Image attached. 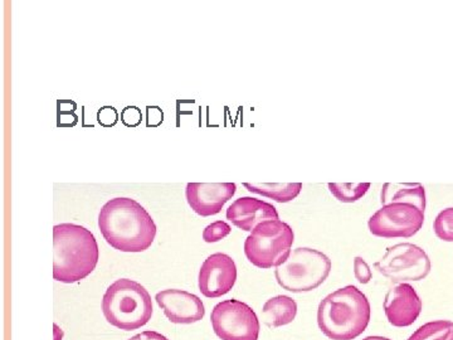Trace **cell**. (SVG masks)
Here are the masks:
<instances>
[{"label": "cell", "mask_w": 453, "mask_h": 340, "mask_svg": "<svg viewBox=\"0 0 453 340\" xmlns=\"http://www.w3.org/2000/svg\"><path fill=\"white\" fill-rule=\"evenodd\" d=\"M374 267L391 283L399 285L427 278L430 272V260L425 249L404 242L388 247L385 255L374 264Z\"/></svg>", "instance_id": "7"}, {"label": "cell", "mask_w": 453, "mask_h": 340, "mask_svg": "<svg viewBox=\"0 0 453 340\" xmlns=\"http://www.w3.org/2000/svg\"><path fill=\"white\" fill-rule=\"evenodd\" d=\"M226 220L234 226L252 232L256 227L265 221L280 220L275 205L262 199L242 197L233 202L226 210Z\"/></svg>", "instance_id": "14"}, {"label": "cell", "mask_w": 453, "mask_h": 340, "mask_svg": "<svg viewBox=\"0 0 453 340\" xmlns=\"http://www.w3.org/2000/svg\"><path fill=\"white\" fill-rule=\"evenodd\" d=\"M120 119L126 128H137L139 125L142 124L144 118H142V110L137 106H126L121 111Z\"/></svg>", "instance_id": "23"}, {"label": "cell", "mask_w": 453, "mask_h": 340, "mask_svg": "<svg viewBox=\"0 0 453 340\" xmlns=\"http://www.w3.org/2000/svg\"><path fill=\"white\" fill-rule=\"evenodd\" d=\"M129 340H168V338H165L164 335L153 332V330H147V332H142L140 334L132 336Z\"/></svg>", "instance_id": "26"}, {"label": "cell", "mask_w": 453, "mask_h": 340, "mask_svg": "<svg viewBox=\"0 0 453 340\" xmlns=\"http://www.w3.org/2000/svg\"><path fill=\"white\" fill-rule=\"evenodd\" d=\"M164 121V113L159 106H147V128H158Z\"/></svg>", "instance_id": "25"}, {"label": "cell", "mask_w": 453, "mask_h": 340, "mask_svg": "<svg viewBox=\"0 0 453 340\" xmlns=\"http://www.w3.org/2000/svg\"><path fill=\"white\" fill-rule=\"evenodd\" d=\"M55 330H56V332H55V335H56V340L62 339V336H63L62 330H61V329L58 328V327H57L56 324H55Z\"/></svg>", "instance_id": "27"}, {"label": "cell", "mask_w": 453, "mask_h": 340, "mask_svg": "<svg viewBox=\"0 0 453 340\" xmlns=\"http://www.w3.org/2000/svg\"><path fill=\"white\" fill-rule=\"evenodd\" d=\"M422 307L420 298L409 283L396 285L385 296V317L396 328L411 327L420 315Z\"/></svg>", "instance_id": "12"}, {"label": "cell", "mask_w": 453, "mask_h": 340, "mask_svg": "<svg viewBox=\"0 0 453 340\" xmlns=\"http://www.w3.org/2000/svg\"><path fill=\"white\" fill-rule=\"evenodd\" d=\"M102 312L113 327L125 332L136 330L147 325L153 317L151 296L142 283L120 278L103 295Z\"/></svg>", "instance_id": "4"}, {"label": "cell", "mask_w": 453, "mask_h": 340, "mask_svg": "<svg viewBox=\"0 0 453 340\" xmlns=\"http://www.w3.org/2000/svg\"><path fill=\"white\" fill-rule=\"evenodd\" d=\"M119 113L113 106H103L97 113V121L103 128H113L119 123Z\"/></svg>", "instance_id": "24"}, {"label": "cell", "mask_w": 453, "mask_h": 340, "mask_svg": "<svg viewBox=\"0 0 453 340\" xmlns=\"http://www.w3.org/2000/svg\"><path fill=\"white\" fill-rule=\"evenodd\" d=\"M237 192L234 183H188L185 197L197 215H218L224 204Z\"/></svg>", "instance_id": "11"}, {"label": "cell", "mask_w": 453, "mask_h": 340, "mask_svg": "<svg viewBox=\"0 0 453 340\" xmlns=\"http://www.w3.org/2000/svg\"><path fill=\"white\" fill-rule=\"evenodd\" d=\"M354 276L362 285L370 283V280L373 278V272L368 262L360 256H357L354 259Z\"/></svg>", "instance_id": "22"}, {"label": "cell", "mask_w": 453, "mask_h": 340, "mask_svg": "<svg viewBox=\"0 0 453 340\" xmlns=\"http://www.w3.org/2000/svg\"><path fill=\"white\" fill-rule=\"evenodd\" d=\"M372 317L368 298L354 285L323 298L317 309V324L331 340H354L362 335Z\"/></svg>", "instance_id": "3"}, {"label": "cell", "mask_w": 453, "mask_h": 340, "mask_svg": "<svg viewBox=\"0 0 453 340\" xmlns=\"http://www.w3.org/2000/svg\"><path fill=\"white\" fill-rule=\"evenodd\" d=\"M262 312L268 328H280L294 322L297 315V304L289 296L278 295L266 301Z\"/></svg>", "instance_id": "15"}, {"label": "cell", "mask_w": 453, "mask_h": 340, "mask_svg": "<svg viewBox=\"0 0 453 340\" xmlns=\"http://www.w3.org/2000/svg\"><path fill=\"white\" fill-rule=\"evenodd\" d=\"M237 281V266L231 256L217 252L204 261L198 285L205 298L215 299L228 294Z\"/></svg>", "instance_id": "10"}, {"label": "cell", "mask_w": 453, "mask_h": 340, "mask_svg": "<svg viewBox=\"0 0 453 340\" xmlns=\"http://www.w3.org/2000/svg\"><path fill=\"white\" fill-rule=\"evenodd\" d=\"M294 239V230L286 222H262L246 238L244 255L256 267L276 268L289 259Z\"/></svg>", "instance_id": "6"}, {"label": "cell", "mask_w": 453, "mask_h": 340, "mask_svg": "<svg viewBox=\"0 0 453 340\" xmlns=\"http://www.w3.org/2000/svg\"><path fill=\"white\" fill-rule=\"evenodd\" d=\"M437 237L445 242H453V208H446L438 213L433 223Z\"/></svg>", "instance_id": "20"}, {"label": "cell", "mask_w": 453, "mask_h": 340, "mask_svg": "<svg viewBox=\"0 0 453 340\" xmlns=\"http://www.w3.org/2000/svg\"><path fill=\"white\" fill-rule=\"evenodd\" d=\"M328 187L339 202L354 203L368 193L370 183H328Z\"/></svg>", "instance_id": "19"}, {"label": "cell", "mask_w": 453, "mask_h": 340, "mask_svg": "<svg viewBox=\"0 0 453 340\" xmlns=\"http://www.w3.org/2000/svg\"><path fill=\"white\" fill-rule=\"evenodd\" d=\"M425 223V212L411 203L384 204L368 222L369 231L382 238H409Z\"/></svg>", "instance_id": "9"}, {"label": "cell", "mask_w": 453, "mask_h": 340, "mask_svg": "<svg viewBox=\"0 0 453 340\" xmlns=\"http://www.w3.org/2000/svg\"><path fill=\"white\" fill-rule=\"evenodd\" d=\"M408 340H453V322H430L417 329Z\"/></svg>", "instance_id": "18"}, {"label": "cell", "mask_w": 453, "mask_h": 340, "mask_svg": "<svg viewBox=\"0 0 453 340\" xmlns=\"http://www.w3.org/2000/svg\"><path fill=\"white\" fill-rule=\"evenodd\" d=\"M382 204L411 203L419 210H425V191L422 184H391L386 183L382 189Z\"/></svg>", "instance_id": "16"}, {"label": "cell", "mask_w": 453, "mask_h": 340, "mask_svg": "<svg viewBox=\"0 0 453 340\" xmlns=\"http://www.w3.org/2000/svg\"><path fill=\"white\" fill-rule=\"evenodd\" d=\"M100 252L93 233L85 227L62 223L53 227V278L79 283L96 268Z\"/></svg>", "instance_id": "2"}, {"label": "cell", "mask_w": 453, "mask_h": 340, "mask_svg": "<svg viewBox=\"0 0 453 340\" xmlns=\"http://www.w3.org/2000/svg\"><path fill=\"white\" fill-rule=\"evenodd\" d=\"M232 232L231 226L224 221H215L205 227L203 231V239L207 244L219 242Z\"/></svg>", "instance_id": "21"}, {"label": "cell", "mask_w": 453, "mask_h": 340, "mask_svg": "<svg viewBox=\"0 0 453 340\" xmlns=\"http://www.w3.org/2000/svg\"><path fill=\"white\" fill-rule=\"evenodd\" d=\"M362 340H391L388 339V338H384V336H379V335H374V336H367V338H364Z\"/></svg>", "instance_id": "28"}, {"label": "cell", "mask_w": 453, "mask_h": 340, "mask_svg": "<svg viewBox=\"0 0 453 340\" xmlns=\"http://www.w3.org/2000/svg\"><path fill=\"white\" fill-rule=\"evenodd\" d=\"M155 300L171 323H198L205 315L202 300L184 290H163L156 294Z\"/></svg>", "instance_id": "13"}, {"label": "cell", "mask_w": 453, "mask_h": 340, "mask_svg": "<svg viewBox=\"0 0 453 340\" xmlns=\"http://www.w3.org/2000/svg\"><path fill=\"white\" fill-rule=\"evenodd\" d=\"M331 266V260L321 251L299 247L282 265L276 267L275 278L278 285L289 293H309L326 281Z\"/></svg>", "instance_id": "5"}, {"label": "cell", "mask_w": 453, "mask_h": 340, "mask_svg": "<svg viewBox=\"0 0 453 340\" xmlns=\"http://www.w3.org/2000/svg\"><path fill=\"white\" fill-rule=\"evenodd\" d=\"M247 191L273 199L278 203H289L297 198L302 189L301 183H243Z\"/></svg>", "instance_id": "17"}, {"label": "cell", "mask_w": 453, "mask_h": 340, "mask_svg": "<svg viewBox=\"0 0 453 340\" xmlns=\"http://www.w3.org/2000/svg\"><path fill=\"white\" fill-rule=\"evenodd\" d=\"M212 327L222 340H258L260 320L251 306L231 299L213 307Z\"/></svg>", "instance_id": "8"}, {"label": "cell", "mask_w": 453, "mask_h": 340, "mask_svg": "<svg viewBox=\"0 0 453 340\" xmlns=\"http://www.w3.org/2000/svg\"><path fill=\"white\" fill-rule=\"evenodd\" d=\"M98 228L111 247L121 252H144L156 237V225L135 199L119 197L103 204Z\"/></svg>", "instance_id": "1"}]
</instances>
